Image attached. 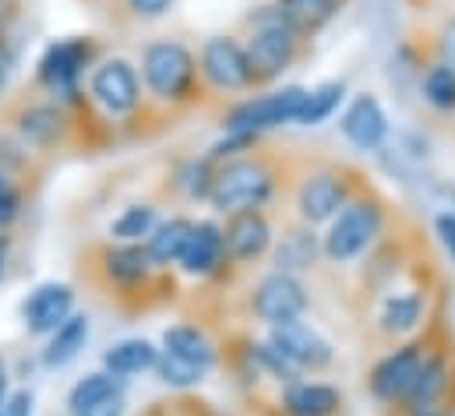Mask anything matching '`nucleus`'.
Returning <instances> with one entry per match:
<instances>
[{
  "instance_id": "1",
  "label": "nucleus",
  "mask_w": 455,
  "mask_h": 416,
  "mask_svg": "<svg viewBox=\"0 0 455 416\" xmlns=\"http://www.w3.org/2000/svg\"><path fill=\"white\" fill-rule=\"evenodd\" d=\"M209 195H212V205L223 208V212L258 208V205H265L268 195H272V173H268L261 163H251V159L229 163V166H223V170L212 177Z\"/></svg>"
},
{
  "instance_id": "2",
  "label": "nucleus",
  "mask_w": 455,
  "mask_h": 416,
  "mask_svg": "<svg viewBox=\"0 0 455 416\" xmlns=\"http://www.w3.org/2000/svg\"><path fill=\"white\" fill-rule=\"evenodd\" d=\"M141 75L159 100H180L195 82V57L180 43H152L141 53Z\"/></svg>"
},
{
  "instance_id": "3",
  "label": "nucleus",
  "mask_w": 455,
  "mask_h": 416,
  "mask_svg": "<svg viewBox=\"0 0 455 416\" xmlns=\"http://www.w3.org/2000/svg\"><path fill=\"white\" fill-rule=\"evenodd\" d=\"M293 46H297V32L286 25V18L279 11H268L258 18L251 46H247V60H251V75L254 78H275L290 60H293Z\"/></svg>"
},
{
  "instance_id": "4",
  "label": "nucleus",
  "mask_w": 455,
  "mask_h": 416,
  "mask_svg": "<svg viewBox=\"0 0 455 416\" xmlns=\"http://www.w3.org/2000/svg\"><path fill=\"white\" fill-rule=\"evenodd\" d=\"M89 92H92L96 103L103 106L107 113H114V116H127V113H134L138 103H141V82H138L134 68L127 60H120V57L103 60L92 71Z\"/></svg>"
},
{
  "instance_id": "5",
  "label": "nucleus",
  "mask_w": 455,
  "mask_h": 416,
  "mask_svg": "<svg viewBox=\"0 0 455 416\" xmlns=\"http://www.w3.org/2000/svg\"><path fill=\"white\" fill-rule=\"evenodd\" d=\"M89 57H92V46L85 39H60L46 46V53L39 57V82L57 96H75L89 68Z\"/></svg>"
},
{
  "instance_id": "6",
  "label": "nucleus",
  "mask_w": 455,
  "mask_h": 416,
  "mask_svg": "<svg viewBox=\"0 0 455 416\" xmlns=\"http://www.w3.org/2000/svg\"><path fill=\"white\" fill-rule=\"evenodd\" d=\"M304 96H307L304 89H283V92H272V96L236 106L229 113V131L233 134H254V131H265V127L293 124L300 106H304Z\"/></svg>"
},
{
  "instance_id": "7",
  "label": "nucleus",
  "mask_w": 455,
  "mask_h": 416,
  "mask_svg": "<svg viewBox=\"0 0 455 416\" xmlns=\"http://www.w3.org/2000/svg\"><path fill=\"white\" fill-rule=\"evenodd\" d=\"M378 229H381V208L367 205V202L349 205L325 236V254L336 261H349L378 236Z\"/></svg>"
},
{
  "instance_id": "8",
  "label": "nucleus",
  "mask_w": 455,
  "mask_h": 416,
  "mask_svg": "<svg viewBox=\"0 0 455 416\" xmlns=\"http://www.w3.org/2000/svg\"><path fill=\"white\" fill-rule=\"evenodd\" d=\"M75 314V290L68 283H43L21 304V321L32 335H50Z\"/></svg>"
},
{
  "instance_id": "9",
  "label": "nucleus",
  "mask_w": 455,
  "mask_h": 416,
  "mask_svg": "<svg viewBox=\"0 0 455 416\" xmlns=\"http://www.w3.org/2000/svg\"><path fill=\"white\" fill-rule=\"evenodd\" d=\"M272 349H279L297 367H325L332 360V346L297 317L272 324Z\"/></svg>"
},
{
  "instance_id": "10",
  "label": "nucleus",
  "mask_w": 455,
  "mask_h": 416,
  "mask_svg": "<svg viewBox=\"0 0 455 416\" xmlns=\"http://www.w3.org/2000/svg\"><path fill=\"white\" fill-rule=\"evenodd\" d=\"M202 71L216 89H243L254 82L247 50L233 39H209L202 50Z\"/></svg>"
},
{
  "instance_id": "11",
  "label": "nucleus",
  "mask_w": 455,
  "mask_h": 416,
  "mask_svg": "<svg viewBox=\"0 0 455 416\" xmlns=\"http://www.w3.org/2000/svg\"><path fill=\"white\" fill-rule=\"evenodd\" d=\"M254 311L261 314L268 324L293 321V317H300V314L307 311V293H304V286H300L293 276L279 272V276H272V279H265V283L258 286Z\"/></svg>"
},
{
  "instance_id": "12",
  "label": "nucleus",
  "mask_w": 455,
  "mask_h": 416,
  "mask_svg": "<svg viewBox=\"0 0 455 416\" xmlns=\"http://www.w3.org/2000/svg\"><path fill=\"white\" fill-rule=\"evenodd\" d=\"M223 244H227V251L236 261H251V258H258V254L268 251L272 229H268V222H265L261 212L243 208V212H233L227 233H223Z\"/></svg>"
},
{
  "instance_id": "13",
  "label": "nucleus",
  "mask_w": 455,
  "mask_h": 416,
  "mask_svg": "<svg viewBox=\"0 0 455 416\" xmlns=\"http://www.w3.org/2000/svg\"><path fill=\"white\" fill-rule=\"evenodd\" d=\"M342 134L356 148H378L388 134V120H385V109L378 106V100L356 96L346 109V116H342Z\"/></svg>"
},
{
  "instance_id": "14",
  "label": "nucleus",
  "mask_w": 455,
  "mask_h": 416,
  "mask_svg": "<svg viewBox=\"0 0 455 416\" xmlns=\"http://www.w3.org/2000/svg\"><path fill=\"white\" fill-rule=\"evenodd\" d=\"M223 251H227L223 229L216 222H198V226H191V236H188V244H184L177 261H180V268L188 276H209L220 265Z\"/></svg>"
},
{
  "instance_id": "15",
  "label": "nucleus",
  "mask_w": 455,
  "mask_h": 416,
  "mask_svg": "<svg viewBox=\"0 0 455 416\" xmlns=\"http://www.w3.org/2000/svg\"><path fill=\"white\" fill-rule=\"evenodd\" d=\"M420 364H424V356L417 353V346H406V349H395L392 356H385L381 364H378V371H374V392H378V399H399V396H406L410 392V385H413V378H417V371H420Z\"/></svg>"
},
{
  "instance_id": "16",
  "label": "nucleus",
  "mask_w": 455,
  "mask_h": 416,
  "mask_svg": "<svg viewBox=\"0 0 455 416\" xmlns=\"http://www.w3.org/2000/svg\"><path fill=\"white\" fill-rule=\"evenodd\" d=\"M85 346H89V317H85V314H71L64 324H57V328L50 332V342H46V349H43V364H46L50 371L68 367L71 360L82 356Z\"/></svg>"
},
{
  "instance_id": "17",
  "label": "nucleus",
  "mask_w": 455,
  "mask_h": 416,
  "mask_svg": "<svg viewBox=\"0 0 455 416\" xmlns=\"http://www.w3.org/2000/svg\"><path fill=\"white\" fill-rule=\"evenodd\" d=\"M342 198H346V188H342L339 177L318 173L300 191V212H304L307 222H325V219H332L339 212Z\"/></svg>"
},
{
  "instance_id": "18",
  "label": "nucleus",
  "mask_w": 455,
  "mask_h": 416,
  "mask_svg": "<svg viewBox=\"0 0 455 416\" xmlns=\"http://www.w3.org/2000/svg\"><path fill=\"white\" fill-rule=\"evenodd\" d=\"M156 360H159V349L152 342H145V339H124V342H116L103 353V367L116 378H131V374L152 371Z\"/></svg>"
},
{
  "instance_id": "19",
  "label": "nucleus",
  "mask_w": 455,
  "mask_h": 416,
  "mask_svg": "<svg viewBox=\"0 0 455 416\" xmlns=\"http://www.w3.org/2000/svg\"><path fill=\"white\" fill-rule=\"evenodd\" d=\"M188 236H191V222H188V219L156 222V229L148 233V244H145L152 265H170V261H177L180 251H184V244H188Z\"/></svg>"
},
{
  "instance_id": "20",
  "label": "nucleus",
  "mask_w": 455,
  "mask_h": 416,
  "mask_svg": "<svg viewBox=\"0 0 455 416\" xmlns=\"http://www.w3.org/2000/svg\"><path fill=\"white\" fill-rule=\"evenodd\" d=\"M103 261H107L110 279L120 283V286H134V283H141V279L148 276V268H152L148 251H145V247H138V244H120V247H110Z\"/></svg>"
},
{
  "instance_id": "21",
  "label": "nucleus",
  "mask_w": 455,
  "mask_h": 416,
  "mask_svg": "<svg viewBox=\"0 0 455 416\" xmlns=\"http://www.w3.org/2000/svg\"><path fill=\"white\" fill-rule=\"evenodd\" d=\"M163 346H166V353H173V356H180V360H191V364H198V367H205V371H209V364L216 360L212 342H209L198 328H191V324L166 328Z\"/></svg>"
},
{
  "instance_id": "22",
  "label": "nucleus",
  "mask_w": 455,
  "mask_h": 416,
  "mask_svg": "<svg viewBox=\"0 0 455 416\" xmlns=\"http://www.w3.org/2000/svg\"><path fill=\"white\" fill-rule=\"evenodd\" d=\"M339 406V392L329 385H293L286 392V410L293 416H332Z\"/></svg>"
},
{
  "instance_id": "23",
  "label": "nucleus",
  "mask_w": 455,
  "mask_h": 416,
  "mask_svg": "<svg viewBox=\"0 0 455 416\" xmlns=\"http://www.w3.org/2000/svg\"><path fill=\"white\" fill-rule=\"evenodd\" d=\"M114 396H124V378H116L110 371L85 374V378L68 392V413H71V410H82V406H92V403H103V399H114Z\"/></svg>"
},
{
  "instance_id": "24",
  "label": "nucleus",
  "mask_w": 455,
  "mask_h": 416,
  "mask_svg": "<svg viewBox=\"0 0 455 416\" xmlns=\"http://www.w3.org/2000/svg\"><path fill=\"white\" fill-rule=\"evenodd\" d=\"M60 127H64V116H60L57 106H28V109L18 116V131H21V138L32 141V145H50V141H57Z\"/></svg>"
},
{
  "instance_id": "25",
  "label": "nucleus",
  "mask_w": 455,
  "mask_h": 416,
  "mask_svg": "<svg viewBox=\"0 0 455 416\" xmlns=\"http://www.w3.org/2000/svg\"><path fill=\"white\" fill-rule=\"evenodd\" d=\"M336 11V0H283L279 14L293 32H315L322 28Z\"/></svg>"
},
{
  "instance_id": "26",
  "label": "nucleus",
  "mask_w": 455,
  "mask_h": 416,
  "mask_svg": "<svg viewBox=\"0 0 455 416\" xmlns=\"http://www.w3.org/2000/svg\"><path fill=\"white\" fill-rule=\"evenodd\" d=\"M156 229V208L152 205H131L124 208L110 226V236L120 240V244H134L141 236H148Z\"/></svg>"
},
{
  "instance_id": "27",
  "label": "nucleus",
  "mask_w": 455,
  "mask_h": 416,
  "mask_svg": "<svg viewBox=\"0 0 455 416\" xmlns=\"http://www.w3.org/2000/svg\"><path fill=\"white\" fill-rule=\"evenodd\" d=\"M339 100H342L339 82H329V85H322V89L307 92V96H304V106H300V113H297V120H293V124H304V127L322 124L325 116H332V109L339 106Z\"/></svg>"
},
{
  "instance_id": "28",
  "label": "nucleus",
  "mask_w": 455,
  "mask_h": 416,
  "mask_svg": "<svg viewBox=\"0 0 455 416\" xmlns=\"http://www.w3.org/2000/svg\"><path fill=\"white\" fill-rule=\"evenodd\" d=\"M152 371L159 374L163 385H173V388H191V385H198L202 374H205V367H198V364H191V360H180V356H173V353H166V349L159 353V360H156Z\"/></svg>"
},
{
  "instance_id": "29",
  "label": "nucleus",
  "mask_w": 455,
  "mask_h": 416,
  "mask_svg": "<svg viewBox=\"0 0 455 416\" xmlns=\"http://www.w3.org/2000/svg\"><path fill=\"white\" fill-rule=\"evenodd\" d=\"M420 311H424V304H420L417 293H399V297H392V300L385 304L381 324H385L388 332H410V328L420 321Z\"/></svg>"
},
{
  "instance_id": "30",
  "label": "nucleus",
  "mask_w": 455,
  "mask_h": 416,
  "mask_svg": "<svg viewBox=\"0 0 455 416\" xmlns=\"http://www.w3.org/2000/svg\"><path fill=\"white\" fill-rule=\"evenodd\" d=\"M442 385H445V367H442V360H424L406 396H410L413 406H427V403L442 392Z\"/></svg>"
},
{
  "instance_id": "31",
  "label": "nucleus",
  "mask_w": 455,
  "mask_h": 416,
  "mask_svg": "<svg viewBox=\"0 0 455 416\" xmlns=\"http://www.w3.org/2000/svg\"><path fill=\"white\" fill-rule=\"evenodd\" d=\"M424 92H427V100L438 106V109H452L455 106V71L452 68H449V64L431 68L427 78H424Z\"/></svg>"
},
{
  "instance_id": "32",
  "label": "nucleus",
  "mask_w": 455,
  "mask_h": 416,
  "mask_svg": "<svg viewBox=\"0 0 455 416\" xmlns=\"http://www.w3.org/2000/svg\"><path fill=\"white\" fill-rule=\"evenodd\" d=\"M311 258H315V244H311L304 233L286 236V244H283V251H279V265H286V268H304V265H311Z\"/></svg>"
},
{
  "instance_id": "33",
  "label": "nucleus",
  "mask_w": 455,
  "mask_h": 416,
  "mask_svg": "<svg viewBox=\"0 0 455 416\" xmlns=\"http://www.w3.org/2000/svg\"><path fill=\"white\" fill-rule=\"evenodd\" d=\"M36 406V396L28 388H18V392H7V399L0 403V416H32Z\"/></svg>"
},
{
  "instance_id": "34",
  "label": "nucleus",
  "mask_w": 455,
  "mask_h": 416,
  "mask_svg": "<svg viewBox=\"0 0 455 416\" xmlns=\"http://www.w3.org/2000/svg\"><path fill=\"white\" fill-rule=\"evenodd\" d=\"M14 215H18V191H14V184L0 173V226H7Z\"/></svg>"
},
{
  "instance_id": "35",
  "label": "nucleus",
  "mask_w": 455,
  "mask_h": 416,
  "mask_svg": "<svg viewBox=\"0 0 455 416\" xmlns=\"http://www.w3.org/2000/svg\"><path fill=\"white\" fill-rule=\"evenodd\" d=\"M71 416H124V396L92 403V406H82V410H71Z\"/></svg>"
},
{
  "instance_id": "36",
  "label": "nucleus",
  "mask_w": 455,
  "mask_h": 416,
  "mask_svg": "<svg viewBox=\"0 0 455 416\" xmlns=\"http://www.w3.org/2000/svg\"><path fill=\"white\" fill-rule=\"evenodd\" d=\"M131 4V11L138 14V18H159V14H166V7H170V0H127Z\"/></svg>"
},
{
  "instance_id": "37",
  "label": "nucleus",
  "mask_w": 455,
  "mask_h": 416,
  "mask_svg": "<svg viewBox=\"0 0 455 416\" xmlns=\"http://www.w3.org/2000/svg\"><path fill=\"white\" fill-rule=\"evenodd\" d=\"M438 233H442V244L449 247V254L455 258V215L452 212L438 215Z\"/></svg>"
},
{
  "instance_id": "38",
  "label": "nucleus",
  "mask_w": 455,
  "mask_h": 416,
  "mask_svg": "<svg viewBox=\"0 0 455 416\" xmlns=\"http://www.w3.org/2000/svg\"><path fill=\"white\" fill-rule=\"evenodd\" d=\"M445 50H449V57L455 60V21H452V28L445 32Z\"/></svg>"
},
{
  "instance_id": "39",
  "label": "nucleus",
  "mask_w": 455,
  "mask_h": 416,
  "mask_svg": "<svg viewBox=\"0 0 455 416\" xmlns=\"http://www.w3.org/2000/svg\"><path fill=\"white\" fill-rule=\"evenodd\" d=\"M7 399V367H4V360H0V403Z\"/></svg>"
},
{
  "instance_id": "40",
  "label": "nucleus",
  "mask_w": 455,
  "mask_h": 416,
  "mask_svg": "<svg viewBox=\"0 0 455 416\" xmlns=\"http://www.w3.org/2000/svg\"><path fill=\"white\" fill-rule=\"evenodd\" d=\"M4 85H7V68H4V60H0V92H4Z\"/></svg>"
},
{
  "instance_id": "41",
  "label": "nucleus",
  "mask_w": 455,
  "mask_h": 416,
  "mask_svg": "<svg viewBox=\"0 0 455 416\" xmlns=\"http://www.w3.org/2000/svg\"><path fill=\"white\" fill-rule=\"evenodd\" d=\"M0 272H4V254H0Z\"/></svg>"
}]
</instances>
